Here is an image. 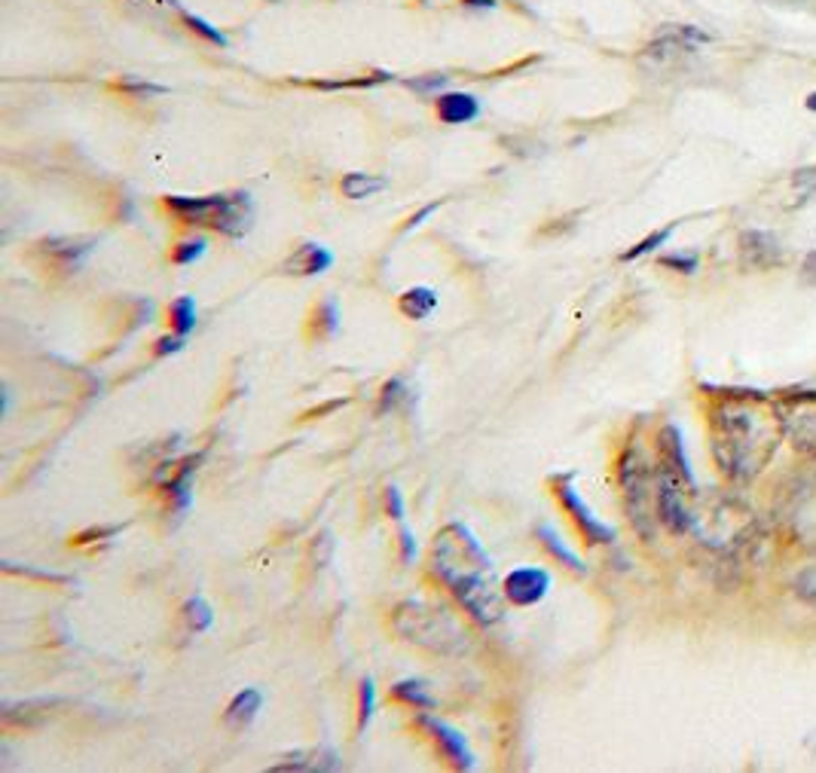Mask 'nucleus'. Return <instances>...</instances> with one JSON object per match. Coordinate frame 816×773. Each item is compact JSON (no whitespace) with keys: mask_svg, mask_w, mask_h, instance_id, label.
<instances>
[{"mask_svg":"<svg viewBox=\"0 0 816 773\" xmlns=\"http://www.w3.org/2000/svg\"><path fill=\"white\" fill-rule=\"evenodd\" d=\"M710 434L718 468L734 484L756 480L786 441L777 401L752 388L718 391L710 410Z\"/></svg>","mask_w":816,"mask_h":773,"instance_id":"1","label":"nucleus"},{"mask_svg":"<svg viewBox=\"0 0 816 773\" xmlns=\"http://www.w3.org/2000/svg\"><path fill=\"white\" fill-rule=\"evenodd\" d=\"M431 572L446 584L456 602L480 627H496L505 617V590L492 578V559L474 532L450 523L431 545Z\"/></svg>","mask_w":816,"mask_h":773,"instance_id":"2","label":"nucleus"},{"mask_svg":"<svg viewBox=\"0 0 816 773\" xmlns=\"http://www.w3.org/2000/svg\"><path fill=\"white\" fill-rule=\"evenodd\" d=\"M392 627L404 643L419 645V648L444 655V658H462L472 648L465 627L458 624L453 612H446L444 605H431V602L422 600L401 602L392 615Z\"/></svg>","mask_w":816,"mask_h":773,"instance_id":"3","label":"nucleus"},{"mask_svg":"<svg viewBox=\"0 0 816 773\" xmlns=\"http://www.w3.org/2000/svg\"><path fill=\"white\" fill-rule=\"evenodd\" d=\"M166 208L193 227H212L227 239H242L254 224L251 193H212V196H166Z\"/></svg>","mask_w":816,"mask_h":773,"instance_id":"4","label":"nucleus"},{"mask_svg":"<svg viewBox=\"0 0 816 773\" xmlns=\"http://www.w3.org/2000/svg\"><path fill=\"white\" fill-rule=\"evenodd\" d=\"M617 480H621V489H624V508H627L631 523L643 538H651V532H655L651 489L658 487V477H651V468H648V458L643 456V450H636V446L624 450V456L617 462Z\"/></svg>","mask_w":816,"mask_h":773,"instance_id":"5","label":"nucleus"},{"mask_svg":"<svg viewBox=\"0 0 816 773\" xmlns=\"http://www.w3.org/2000/svg\"><path fill=\"white\" fill-rule=\"evenodd\" d=\"M773 401L780 410V422H783L789 444L802 456H816V391L795 388V391L777 395Z\"/></svg>","mask_w":816,"mask_h":773,"instance_id":"6","label":"nucleus"},{"mask_svg":"<svg viewBox=\"0 0 816 773\" xmlns=\"http://www.w3.org/2000/svg\"><path fill=\"white\" fill-rule=\"evenodd\" d=\"M573 477L575 474H557V477L551 480L554 496H557L559 504L566 508V514L573 516L575 526L585 535V542H590V545H612V542H615V530L605 526L600 516L590 511L588 501L581 499L578 489L573 487Z\"/></svg>","mask_w":816,"mask_h":773,"instance_id":"7","label":"nucleus"},{"mask_svg":"<svg viewBox=\"0 0 816 773\" xmlns=\"http://www.w3.org/2000/svg\"><path fill=\"white\" fill-rule=\"evenodd\" d=\"M786 530L798 545L816 547V480L795 484L783 504Z\"/></svg>","mask_w":816,"mask_h":773,"instance_id":"8","label":"nucleus"},{"mask_svg":"<svg viewBox=\"0 0 816 773\" xmlns=\"http://www.w3.org/2000/svg\"><path fill=\"white\" fill-rule=\"evenodd\" d=\"M416 725L426 730L431 740L438 743V749L444 752L446 761H450L456 771H474V768H477V759H474L472 746H468V740H465V734H462V730L450 728L446 721L426 716V713H422V716H416Z\"/></svg>","mask_w":816,"mask_h":773,"instance_id":"9","label":"nucleus"},{"mask_svg":"<svg viewBox=\"0 0 816 773\" xmlns=\"http://www.w3.org/2000/svg\"><path fill=\"white\" fill-rule=\"evenodd\" d=\"M501 590H505V600L511 605L530 609V605H539L551 593V572L539 569V566H523V569L505 575Z\"/></svg>","mask_w":816,"mask_h":773,"instance_id":"10","label":"nucleus"},{"mask_svg":"<svg viewBox=\"0 0 816 773\" xmlns=\"http://www.w3.org/2000/svg\"><path fill=\"white\" fill-rule=\"evenodd\" d=\"M703 44H710V34L691 29V25H673V29L660 31L658 37L645 46V56L658 58V61H673L685 53H694Z\"/></svg>","mask_w":816,"mask_h":773,"instance_id":"11","label":"nucleus"},{"mask_svg":"<svg viewBox=\"0 0 816 773\" xmlns=\"http://www.w3.org/2000/svg\"><path fill=\"white\" fill-rule=\"evenodd\" d=\"M333 266V254L325 245L318 242H303L291 258L282 263V270L291 275H321Z\"/></svg>","mask_w":816,"mask_h":773,"instance_id":"12","label":"nucleus"},{"mask_svg":"<svg viewBox=\"0 0 816 773\" xmlns=\"http://www.w3.org/2000/svg\"><path fill=\"white\" fill-rule=\"evenodd\" d=\"M337 768H340L337 752L328 746H318V749L291 752V755H285V761H275L270 771H337Z\"/></svg>","mask_w":816,"mask_h":773,"instance_id":"13","label":"nucleus"},{"mask_svg":"<svg viewBox=\"0 0 816 773\" xmlns=\"http://www.w3.org/2000/svg\"><path fill=\"white\" fill-rule=\"evenodd\" d=\"M480 116V101L468 92H444L438 99V120L446 126H465Z\"/></svg>","mask_w":816,"mask_h":773,"instance_id":"14","label":"nucleus"},{"mask_svg":"<svg viewBox=\"0 0 816 773\" xmlns=\"http://www.w3.org/2000/svg\"><path fill=\"white\" fill-rule=\"evenodd\" d=\"M92 248H95V239H89V236H65V239H46L44 242L46 254L58 260L65 270H77L92 254Z\"/></svg>","mask_w":816,"mask_h":773,"instance_id":"15","label":"nucleus"},{"mask_svg":"<svg viewBox=\"0 0 816 773\" xmlns=\"http://www.w3.org/2000/svg\"><path fill=\"white\" fill-rule=\"evenodd\" d=\"M260 709H263V694H260L258 687H245V691H239V694L227 703L224 721H227L233 730H245L254 725V718L260 716Z\"/></svg>","mask_w":816,"mask_h":773,"instance_id":"16","label":"nucleus"},{"mask_svg":"<svg viewBox=\"0 0 816 773\" xmlns=\"http://www.w3.org/2000/svg\"><path fill=\"white\" fill-rule=\"evenodd\" d=\"M438 291L434 287H410L398 297V312L410 321H426L438 309Z\"/></svg>","mask_w":816,"mask_h":773,"instance_id":"17","label":"nucleus"},{"mask_svg":"<svg viewBox=\"0 0 816 773\" xmlns=\"http://www.w3.org/2000/svg\"><path fill=\"white\" fill-rule=\"evenodd\" d=\"M740 245H744L746 263H752V266H771L773 260L780 258V248L773 242L771 232H761V229L744 232Z\"/></svg>","mask_w":816,"mask_h":773,"instance_id":"18","label":"nucleus"},{"mask_svg":"<svg viewBox=\"0 0 816 773\" xmlns=\"http://www.w3.org/2000/svg\"><path fill=\"white\" fill-rule=\"evenodd\" d=\"M386 186H388V181H386V178H379V174L349 172L343 178L340 190H343L345 200H367V196L379 193V190H386Z\"/></svg>","mask_w":816,"mask_h":773,"instance_id":"19","label":"nucleus"},{"mask_svg":"<svg viewBox=\"0 0 816 773\" xmlns=\"http://www.w3.org/2000/svg\"><path fill=\"white\" fill-rule=\"evenodd\" d=\"M392 697L395 701L407 703V706H413V709H434L438 701L429 694V685L426 682H416V679H404V682H395L392 685Z\"/></svg>","mask_w":816,"mask_h":773,"instance_id":"20","label":"nucleus"},{"mask_svg":"<svg viewBox=\"0 0 816 773\" xmlns=\"http://www.w3.org/2000/svg\"><path fill=\"white\" fill-rule=\"evenodd\" d=\"M181 617H184V624L193 633L212 630V624H215V612H212V605L202 600V596H190L184 602V609H181Z\"/></svg>","mask_w":816,"mask_h":773,"instance_id":"21","label":"nucleus"},{"mask_svg":"<svg viewBox=\"0 0 816 773\" xmlns=\"http://www.w3.org/2000/svg\"><path fill=\"white\" fill-rule=\"evenodd\" d=\"M169 321H172L174 333L190 337V333L196 330V300H193V297H178V300L169 306Z\"/></svg>","mask_w":816,"mask_h":773,"instance_id":"22","label":"nucleus"},{"mask_svg":"<svg viewBox=\"0 0 816 773\" xmlns=\"http://www.w3.org/2000/svg\"><path fill=\"white\" fill-rule=\"evenodd\" d=\"M539 542H542V545L547 547V550H551L554 557L563 559V562H566V566L573 569V572H585V562H581V559L575 557V554H573V550H569V547H566V545H563V542H559L557 532L551 530V526H539Z\"/></svg>","mask_w":816,"mask_h":773,"instance_id":"23","label":"nucleus"},{"mask_svg":"<svg viewBox=\"0 0 816 773\" xmlns=\"http://www.w3.org/2000/svg\"><path fill=\"white\" fill-rule=\"evenodd\" d=\"M388 80H395V73L373 71V73H364V77H355V80H321V83H313V87H318V89H371V87H379V83H388Z\"/></svg>","mask_w":816,"mask_h":773,"instance_id":"24","label":"nucleus"},{"mask_svg":"<svg viewBox=\"0 0 816 773\" xmlns=\"http://www.w3.org/2000/svg\"><path fill=\"white\" fill-rule=\"evenodd\" d=\"M373 713H376V685L373 679H361L359 687V734L371 728Z\"/></svg>","mask_w":816,"mask_h":773,"instance_id":"25","label":"nucleus"},{"mask_svg":"<svg viewBox=\"0 0 816 773\" xmlns=\"http://www.w3.org/2000/svg\"><path fill=\"white\" fill-rule=\"evenodd\" d=\"M670 236H673V227L658 229V232H651V236H645L643 242L633 245L631 251H624V254H621V260H624V263H631V260L645 258V254H651V251H658L660 245L670 242Z\"/></svg>","mask_w":816,"mask_h":773,"instance_id":"26","label":"nucleus"},{"mask_svg":"<svg viewBox=\"0 0 816 773\" xmlns=\"http://www.w3.org/2000/svg\"><path fill=\"white\" fill-rule=\"evenodd\" d=\"M407 398H410V388L404 386V379H388L386 386H383V391H379V407H376V413L398 410Z\"/></svg>","mask_w":816,"mask_h":773,"instance_id":"27","label":"nucleus"},{"mask_svg":"<svg viewBox=\"0 0 816 773\" xmlns=\"http://www.w3.org/2000/svg\"><path fill=\"white\" fill-rule=\"evenodd\" d=\"M205 251H208V242H205L202 236H196V239H184V242L174 245L172 260L178 266H190V263H196Z\"/></svg>","mask_w":816,"mask_h":773,"instance_id":"28","label":"nucleus"},{"mask_svg":"<svg viewBox=\"0 0 816 773\" xmlns=\"http://www.w3.org/2000/svg\"><path fill=\"white\" fill-rule=\"evenodd\" d=\"M450 83V77L446 73H426V77H410V80H404V87L413 89L419 95H441Z\"/></svg>","mask_w":816,"mask_h":773,"instance_id":"29","label":"nucleus"},{"mask_svg":"<svg viewBox=\"0 0 816 773\" xmlns=\"http://www.w3.org/2000/svg\"><path fill=\"white\" fill-rule=\"evenodd\" d=\"M316 328L318 337H330L340 328V312H337V300H325L316 309Z\"/></svg>","mask_w":816,"mask_h":773,"instance_id":"30","label":"nucleus"},{"mask_svg":"<svg viewBox=\"0 0 816 773\" xmlns=\"http://www.w3.org/2000/svg\"><path fill=\"white\" fill-rule=\"evenodd\" d=\"M184 15V22H186V29L190 31H196V34H202L208 44H217V46H227V34L224 31H217L215 25H208L205 19H200V15H193V13H181Z\"/></svg>","mask_w":816,"mask_h":773,"instance_id":"31","label":"nucleus"},{"mask_svg":"<svg viewBox=\"0 0 816 773\" xmlns=\"http://www.w3.org/2000/svg\"><path fill=\"white\" fill-rule=\"evenodd\" d=\"M792 588H795V593L802 596L804 602H811V605H816V566H811V569H804L795 581H792Z\"/></svg>","mask_w":816,"mask_h":773,"instance_id":"32","label":"nucleus"},{"mask_svg":"<svg viewBox=\"0 0 816 773\" xmlns=\"http://www.w3.org/2000/svg\"><path fill=\"white\" fill-rule=\"evenodd\" d=\"M333 557V538H330L328 532L325 535H318L316 542H313V566L316 569H325Z\"/></svg>","mask_w":816,"mask_h":773,"instance_id":"33","label":"nucleus"},{"mask_svg":"<svg viewBox=\"0 0 816 773\" xmlns=\"http://www.w3.org/2000/svg\"><path fill=\"white\" fill-rule=\"evenodd\" d=\"M660 263L667 270H676V273H694L698 270V254H667V258H660Z\"/></svg>","mask_w":816,"mask_h":773,"instance_id":"34","label":"nucleus"},{"mask_svg":"<svg viewBox=\"0 0 816 773\" xmlns=\"http://www.w3.org/2000/svg\"><path fill=\"white\" fill-rule=\"evenodd\" d=\"M120 89H126L132 95H166L169 89L159 87V83H144V80H120Z\"/></svg>","mask_w":816,"mask_h":773,"instance_id":"35","label":"nucleus"},{"mask_svg":"<svg viewBox=\"0 0 816 773\" xmlns=\"http://www.w3.org/2000/svg\"><path fill=\"white\" fill-rule=\"evenodd\" d=\"M123 532V526H95V530H87V532H80L73 542L77 545H89V542H104V538H114V535H120Z\"/></svg>","mask_w":816,"mask_h":773,"instance_id":"36","label":"nucleus"},{"mask_svg":"<svg viewBox=\"0 0 816 773\" xmlns=\"http://www.w3.org/2000/svg\"><path fill=\"white\" fill-rule=\"evenodd\" d=\"M186 345V337L181 333H172V337H159L157 345H154V352H157V359H166V355H174V352H181Z\"/></svg>","mask_w":816,"mask_h":773,"instance_id":"37","label":"nucleus"},{"mask_svg":"<svg viewBox=\"0 0 816 773\" xmlns=\"http://www.w3.org/2000/svg\"><path fill=\"white\" fill-rule=\"evenodd\" d=\"M386 511L392 520H398L404 523V514H407V508H404V496L398 487H388L386 489Z\"/></svg>","mask_w":816,"mask_h":773,"instance_id":"38","label":"nucleus"},{"mask_svg":"<svg viewBox=\"0 0 816 773\" xmlns=\"http://www.w3.org/2000/svg\"><path fill=\"white\" fill-rule=\"evenodd\" d=\"M398 542H401V559L410 566L416 559V538L407 523H398Z\"/></svg>","mask_w":816,"mask_h":773,"instance_id":"39","label":"nucleus"},{"mask_svg":"<svg viewBox=\"0 0 816 773\" xmlns=\"http://www.w3.org/2000/svg\"><path fill=\"white\" fill-rule=\"evenodd\" d=\"M431 212H438V202H431V205H426V208H422V212H419V215L410 217V224H407V227H404V229H413V227H419V224H422V220H426V217H429Z\"/></svg>","mask_w":816,"mask_h":773,"instance_id":"40","label":"nucleus"},{"mask_svg":"<svg viewBox=\"0 0 816 773\" xmlns=\"http://www.w3.org/2000/svg\"><path fill=\"white\" fill-rule=\"evenodd\" d=\"M465 7H480V10H489V7H496V0H462Z\"/></svg>","mask_w":816,"mask_h":773,"instance_id":"41","label":"nucleus"},{"mask_svg":"<svg viewBox=\"0 0 816 773\" xmlns=\"http://www.w3.org/2000/svg\"><path fill=\"white\" fill-rule=\"evenodd\" d=\"M804 104H807V111H816V92H811V95H807V101H804Z\"/></svg>","mask_w":816,"mask_h":773,"instance_id":"42","label":"nucleus"}]
</instances>
